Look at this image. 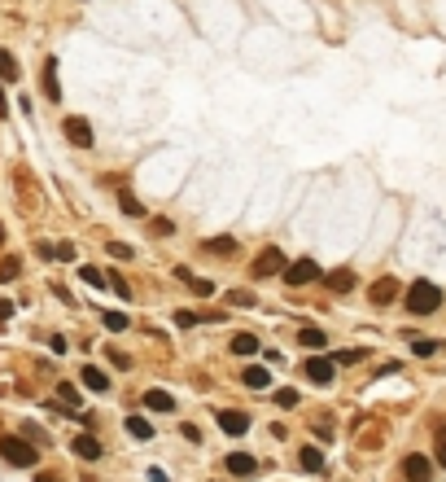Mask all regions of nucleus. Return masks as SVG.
Here are the masks:
<instances>
[{"instance_id": "obj_39", "label": "nucleus", "mask_w": 446, "mask_h": 482, "mask_svg": "<svg viewBox=\"0 0 446 482\" xmlns=\"http://www.w3.org/2000/svg\"><path fill=\"white\" fill-rule=\"evenodd\" d=\"M9 316H13V302H9V298H0V324H9Z\"/></svg>"}, {"instance_id": "obj_11", "label": "nucleus", "mask_w": 446, "mask_h": 482, "mask_svg": "<svg viewBox=\"0 0 446 482\" xmlns=\"http://www.w3.org/2000/svg\"><path fill=\"white\" fill-rule=\"evenodd\" d=\"M175 276H179V281H184V285H189L193 294H201V298H210V294H215V285H210V281H201V276H193V272H189V268H184V263L175 268Z\"/></svg>"}, {"instance_id": "obj_3", "label": "nucleus", "mask_w": 446, "mask_h": 482, "mask_svg": "<svg viewBox=\"0 0 446 482\" xmlns=\"http://www.w3.org/2000/svg\"><path fill=\"white\" fill-rule=\"evenodd\" d=\"M289 263H284V250L280 246H262L258 255H254V263H250V272L254 276H276V272H284Z\"/></svg>"}, {"instance_id": "obj_38", "label": "nucleus", "mask_w": 446, "mask_h": 482, "mask_svg": "<svg viewBox=\"0 0 446 482\" xmlns=\"http://www.w3.org/2000/svg\"><path fill=\"white\" fill-rule=\"evenodd\" d=\"M110 255H114V259H127V255H131V246H123V241H110Z\"/></svg>"}, {"instance_id": "obj_34", "label": "nucleus", "mask_w": 446, "mask_h": 482, "mask_svg": "<svg viewBox=\"0 0 446 482\" xmlns=\"http://www.w3.org/2000/svg\"><path fill=\"white\" fill-rule=\"evenodd\" d=\"M437 465H446V425H437Z\"/></svg>"}, {"instance_id": "obj_10", "label": "nucleus", "mask_w": 446, "mask_h": 482, "mask_svg": "<svg viewBox=\"0 0 446 482\" xmlns=\"http://www.w3.org/2000/svg\"><path fill=\"white\" fill-rule=\"evenodd\" d=\"M40 88H44V97H48V101H62V88H57V57H48V62H44Z\"/></svg>"}, {"instance_id": "obj_27", "label": "nucleus", "mask_w": 446, "mask_h": 482, "mask_svg": "<svg viewBox=\"0 0 446 482\" xmlns=\"http://www.w3.org/2000/svg\"><path fill=\"white\" fill-rule=\"evenodd\" d=\"M411 351L420 355V360H425V355H433V351H437V342H433V338H411Z\"/></svg>"}, {"instance_id": "obj_6", "label": "nucleus", "mask_w": 446, "mask_h": 482, "mask_svg": "<svg viewBox=\"0 0 446 482\" xmlns=\"http://www.w3.org/2000/svg\"><path fill=\"white\" fill-rule=\"evenodd\" d=\"M403 478L407 482H429L433 478V461H429V456H420V451H411L403 461Z\"/></svg>"}, {"instance_id": "obj_5", "label": "nucleus", "mask_w": 446, "mask_h": 482, "mask_svg": "<svg viewBox=\"0 0 446 482\" xmlns=\"http://www.w3.org/2000/svg\"><path fill=\"white\" fill-rule=\"evenodd\" d=\"M315 276H320V263H315V259H298V263L284 268V281L294 285V290H298V285H311Z\"/></svg>"}, {"instance_id": "obj_42", "label": "nucleus", "mask_w": 446, "mask_h": 482, "mask_svg": "<svg viewBox=\"0 0 446 482\" xmlns=\"http://www.w3.org/2000/svg\"><path fill=\"white\" fill-rule=\"evenodd\" d=\"M9 114V101H5V88H0V119Z\"/></svg>"}, {"instance_id": "obj_2", "label": "nucleus", "mask_w": 446, "mask_h": 482, "mask_svg": "<svg viewBox=\"0 0 446 482\" xmlns=\"http://www.w3.org/2000/svg\"><path fill=\"white\" fill-rule=\"evenodd\" d=\"M0 456H5L9 465H18V469H31L40 461V447H31L22 434H5V439H0Z\"/></svg>"}, {"instance_id": "obj_7", "label": "nucleus", "mask_w": 446, "mask_h": 482, "mask_svg": "<svg viewBox=\"0 0 446 482\" xmlns=\"http://www.w3.org/2000/svg\"><path fill=\"white\" fill-rule=\"evenodd\" d=\"M333 373H337V364H333V360H324V355L306 360V377H311L315 386H333Z\"/></svg>"}, {"instance_id": "obj_1", "label": "nucleus", "mask_w": 446, "mask_h": 482, "mask_svg": "<svg viewBox=\"0 0 446 482\" xmlns=\"http://www.w3.org/2000/svg\"><path fill=\"white\" fill-rule=\"evenodd\" d=\"M442 307V290L433 285V281H416L411 290H407V312L411 316H433Z\"/></svg>"}, {"instance_id": "obj_18", "label": "nucleus", "mask_w": 446, "mask_h": 482, "mask_svg": "<svg viewBox=\"0 0 446 482\" xmlns=\"http://www.w3.org/2000/svg\"><path fill=\"white\" fill-rule=\"evenodd\" d=\"M79 377H84V386H88V390H101V395H105V390H110V377H105L101 368H92V364H88L84 373H79Z\"/></svg>"}, {"instance_id": "obj_14", "label": "nucleus", "mask_w": 446, "mask_h": 482, "mask_svg": "<svg viewBox=\"0 0 446 482\" xmlns=\"http://www.w3.org/2000/svg\"><path fill=\"white\" fill-rule=\"evenodd\" d=\"M145 408H153V412H171L175 399H171L167 390H145Z\"/></svg>"}, {"instance_id": "obj_28", "label": "nucleus", "mask_w": 446, "mask_h": 482, "mask_svg": "<svg viewBox=\"0 0 446 482\" xmlns=\"http://www.w3.org/2000/svg\"><path fill=\"white\" fill-rule=\"evenodd\" d=\"M79 272H84V281H88V285H110V276H105L101 268H79Z\"/></svg>"}, {"instance_id": "obj_30", "label": "nucleus", "mask_w": 446, "mask_h": 482, "mask_svg": "<svg viewBox=\"0 0 446 482\" xmlns=\"http://www.w3.org/2000/svg\"><path fill=\"white\" fill-rule=\"evenodd\" d=\"M276 403H280V408H298V390H294V386L276 390Z\"/></svg>"}, {"instance_id": "obj_17", "label": "nucleus", "mask_w": 446, "mask_h": 482, "mask_svg": "<svg viewBox=\"0 0 446 482\" xmlns=\"http://www.w3.org/2000/svg\"><path fill=\"white\" fill-rule=\"evenodd\" d=\"M298 342H302L306 351H324V346H328V338H324V329H311V324H306L302 334H298Z\"/></svg>"}, {"instance_id": "obj_4", "label": "nucleus", "mask_w": 446, "mask_h": 482, "mask_svg": "<svg viewBox=\"0 0 446 482\" xmlns=\"http://www.w3.org/2000/svg\"><path fill=\"white\" fill-rule=\"evenodd\" d=\"M62 132H66V141H70V145H79V149H92V123H88V119L70 114V119L62 123Z\"/></svg>"}, {"instance_id": "obj_45", "label": "nucleus", "mask_w": 446, "mask_h": 482, "mask_svg": "<svg viewBox=\"0 0 446 482\" xmlns=\"http://www.w3.org/2000/svg\"><path fill=\"white\" fill-rule=\"evenodd\" d=\"M0 237H5V228H0Z\"/></svg>"}, {"instance_id": "obj_35", "label": "nucleus", "mask_w": 446, "mask_h": 482, "mask_svg": "<svg viewBox=\"0 0 446 482\" xmlns=\"http://www.w3.org/2000/svg\"><path fill=\"white\" fill-rule=\"evenodd\" d=\"M52 255H57V259H66V263H70V259H74V255H79V250H74V246H70V241H62V246H57V250H52Z\"/></svg>"}, {"instance_id": "obj_23", "label": "nucleus", "mask_w": 446, "mask_h": 482, "mask_svg": "<svg viewBox=\"0 0 446 482\" xmlns=\"http://www.w3.org/2000/svg\"><path fill=\"white\" fill-rule=\"evenodd\" d=\"M0 75H5V80H18V62H13V53H9V48H0Z\"/></svg>"}, {"instance_id": "obj_26", "label": "nucleus", "mask_w": 446, "mask_h": 482, "mask_svg": "<svg viewBox=\"0 0 446 482\" xmlns=\"http://www.w3.org/2000/svg\"><path fill=\"white\" fill-rule=\"evenodd\" d=\"M57 399L66 403V408H79V390H74L70 382H62V386H57Z\"/></svg>"}, {"instance_id": "obj_16", "label": "nucleus", "mask_w": 446, "mask_h": 482, "mask_svg": "<svg viewBox=\"0 0 446 482\" xmlns=\"http://www.w3.org/2000/svg\"><path fill=\"white\" fill-rule=\"evenodd\" d=\"M254 465H258V461H254L250 451H232V456H228V473H254Z\"/></svg>"}, {"instance_id": "obj_25", "label": "nucleus", "mask_w": 446, "mask_h": 482, "mask_svg": "<svg viewBox=\"0 0 446 482\" xmlns=\"http://www.w3.org/2000/svg\"><path fill=\"white\" fill-rule=\"evenodd\" d=\"M127 324H131V320H127L123 312H105V329H110V334H123Z\"/></svg>"}, {"instance_id": "obj_33", "label": "nucleus", "mask_w": 446, "mask_h": 482, "mask_svg": "<svg viewBox=\"0 0 446 482\" xmlns=\"http://www.w3.org/2000/svg\"><path fill=\"white\" fill-rule=\"evenodd\" d=\"M110 360H114V368H131V355L118 351V346H110Z\"/></svg>"}, {"instance_id": "obj_15", "label": "nucleus", "mask_w": 446, "mask_h": 482, "mask_svg": "<svg viewBox=\"0 0 446 482\" xmlns=\"http://www.w3.org/2000/svg\"><path fill=\"white\" fill-rule=\"evenodd\" d=\"M241 382H245L250 390H262V386H267V382H272V373H267V368H258V364H250V368L241 373Z\"/></svg>"}, {"instance_id": "obj_32", "label": "nucleus", "mask_w": 446, "mask_h": 482, "mask_svg": "<svg viewBox=\"0 0 446 482\" xmlns=\"http://www.w3.org/2000/svg\"><path fill=\"white\" fill-rule=\"evenodd\" d=\"M22 439H26V443H44V429L26 421V425H22Z\"/></svg>"}, {"instance_id": "obj_36", "label": "nucleus", "mask_w": 446, "mask_h": 482, "mask_svg": "<svg viewBox=\"0 0 446 482\" xmlns=\"http://www.w3.org/2000/svg\"><path fill=\"white\" fill-rule=\"evenodd\" d=\"M355 360H363V351H341L333 364H355Z\"/></svg>"}, {"instance_id": "obj_22", "label": "nucleus", "mask_w": 446, "mask_h": 482, "mask_svg": "<svg viewBox=\"0 0 446 482\" xmlns=\"http://www.w3.org/2000/svg\"><path fill=\"white\" fill-rule=\"evenodd\" d=\"M118 207H123V215H131V219H140V215H145V202H136L131 193H123V197H118Z\"/></svg>"}, {"instance_id": "obj_24", "label": "nucleus", "mask_w": 446, "mask_h": 482, "mask_svg": "<svg viewBox=\"0 0 446 482\" xmlns=\"http://www.w3.org/2000/svg\"><path fill=\"white\" fill-rule=\"evenodd\" d=\"M206 250H210V255H232L236 241L232 237H215V241H206Z\"/></svg>"}, {"instance_id": "obj_31", "label": "nucleus", "mask_w": 446, "mask_h": 482, "mask_svg": "<svg viewBox=\"0 0 446 482\" xmlns=\"http://www.w3.org/2000/svg\"><path fill=\"white\" fill-rule=\"evenodd\" d=\"M18 272H22V263H18L13 255H9L5 263H0V276H5V281H13V276H18Z\"/></svg>"}, {"instance_id": "obj_8", "label": "nucleus", "mask_w": 446, "mask_h": 482, "mask_svg": "<svg viewBox=\"0 0 446 482\" xmlns=\"http://www.w3.org/2000/svg\"><path fill=\"white\" fill-rule=\"evenodd\" d=\"M367 298H372L377 307H385V302H394V298H398V281H394V276H381V281H377L372 290H367Z\"/></svg>"}, {"instance_id": "obj_20", "label": "nucleus", "mask_w": 446, "mask_h": 482, "mask_svg": "<svg viewBox=\"0 0 446 482\" xmlns=\"http://www.w3.org/2000/svg\"><path fill=\"white\" fill-rule=\"evenodd\" d=\"M127 434H131V439H153V425H149L145 417L131 412V417H127Z\"/></svg>"}, {"instance_id": "obj_21", "label": "nucleus", "mask_w": 446, "mask_h": 482, "mask_svg": "<svg viewBox=\"0 0 446 482\" xmlns=\"http://www.w3.org/2000/svg\"><path fill=\"white\" fill-rule=\"evenodd\" d=\"M298 461H302V469H311V473H315V469H324V451H320V447H302Z\"/></svg>"}, {"instance_id": "obj_40", "label": "nucleus", "mask_w": 446, "mask_h": 482, "mask_svg": "<svg viewBox=\"0 0 446 482\" xmlns=\"http://www.w3.org/2000/svg\"><path fill=\"white\" fill-rule=\"evenodd\" d=\"M175 324H184V329H193V324H197V316H193V312H179V316H175Z\"/></svg>"}, {"instance_id": "obj_19", "label": "nucleus", "mask_w": 446, "mask_h": 482, "mask_svg": "<svg viewBox=\"0 0 446 482\" xmlns=\"http://www.w3.org/2000/svg\"><path fill=\"white\" fill-rule=\"evenodd\" d=\"M228 346H232V355H258V338L254 334H236Z\"/></svg>"}, {"instance_id": "obj_37", "label": "nucleus", "mask_w": 446, "mask_h": 482, "mask_svg": "<svg viewBox=\"0 0 446 482\" xmlns=\"http://www.w3.org/2000/svg\"><path fill=\"white\" fill-rule=\"evenodd\" d=\"M179 434L189 439V443H201V429H197V425H179Z\"/></svg>"}, {"instance_id": "obj_12", "label": "nucleus", "mask_w": 446, "mask_h": 482, "mask_svg": "<svg viewBox=\"0 0 446 482\" xmlns=\"http://www.w3.org/2000/svg\"><path fill=\"white\" fill-rule=\"evenodd\" d=\"M70 447H74V456H79V461H101V443H96L92 434H79Z\"/></svg>"}, {"instance_id": "obj_43", "label": "nucleus", "mask_w": 446, "mask_h": 482, "mask_svg": "<svg viewBox=\"0 0 446 482\" xmlns=\"http://www.w3.org/2000/svg\"><path fill=\"white\" fill-rule=\"evenodd\" d=\"M35 482H62V478H57V473H40Z\"/></svg>"}, {"instance_id": "obj_41", "label": "nucleus", "mask_w": 446, "mask_h": 482, "mask_svg": "<svg viewBox=\"0 0 446 482\" xmlns=\"http://www.w3.org/2000/svg\"><path fill=\"white\" fill-rule=\"evenodd\" d=\"M110 285H114V290H118V294H123V298H131V285H127V281H123V276H114V281H110Z\"/></svg>"}, {"instance_id": "obj_44", "label": "nucleus", "mask_w": 446, "mask_h": 482, "mask_svg": "<svg viewBox=\"0 0 446 482\" xmlns=\"http://www.w3.org/2000/svg\"><path fill=\"white\" fill-rule=\"evenodd\" d=\"M79 482H92V478H79Z\"/></svg>"}, {"instance_id": "obj_29", "label": "nucleus", "mask_w": 446, "mask_h": 482, "mask_svg": "<svg viewBox=\"0 0 446 482\" xmlns=\"http://www.w3.org/2000/svg\"><path fill=\"white\" fill-rule=\"evenodd\" d=\"M228 302H232V307H254V294H250V290H232Z\"/></svg>"}, {"instance_id": "obj_13", "label": "nucleus", "mask_w": 446, "mask_h": 482, "mask_svg": "<svg viewBox=\"0 0 446 482\" xmlns=\"http://www.w3.org/2000/svg\"><path fill=\"white\" fill-rule=\"evenodd\" d=\"M328 290H333V294H350V290H355V272H350V268L328 272Z\"/></svg>"}, {"instance_id": "obj_9", "label": "nucleus", "mask_w": 446, "mask_h": 482, "mask_svg": "<svg viewBox=\"0 0 446 482\" xmlns=\"http://www.w3.org/2000/svg\"><path fill=\"white\" fill-rule=\"evenodd\" d=\"M219 429H223V434H245V429H250V417L236 412V408H223V412H219Z\"/></svg>"}]
</instances>
